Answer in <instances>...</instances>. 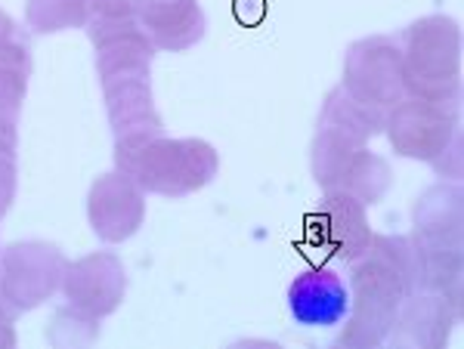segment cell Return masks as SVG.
<instances>
[{
  "label": "cell",
  "mask_w": 464,
  "mask_h": 349,
  "mask_svg": "<svg viewBox=\"0 0 464 349\" xmlns=\"http://www.w3.org/2000/svg\"><path fill=\"white\" fill-rule=\"evenodd\" d=\"M115 167L146 195L186 198L208 189L220 174V155L201 137L155 133L143 139H115Z\"/></svg>",
  "instance_id": "cell-1"
},
{
  "label": "cell",
  "mask_w": 464,
  "mask_h": 349,
  "mask_svg": "<svg viewBox=\"0 0 464 349\" xmlns=\"http://www.w3.org/2000/svg\"><path fill=\"white\" fill-rule=\"evenodd\" d=\"M402 84L406 96L461 106V25L452 16L430 13L402 28Z\"/></svg>",
  "instance_id": "cell-2"
},
{
  "label": "cell",
  "mask_w": 464,
  "mask_h": 349,
  "mask_svg": "<svg viewBox=\"0 0 464 349\" xmlns=\"http://www.w3.org/2000/svg\"><path fill=\"white\" fill-rule=\"evenodd\" d=\"M347 291L350 313L343 318V328L334 337V346L343 349H375L387 344V334L393 328V318L400 313L402 300L411 294L400 269L369 248L362 257L347 263Z\"/></svg>",
  "instance_id": "cell-3"
},
{
  "label": "cell",
  "mask_w": 464,
  "mask_h": 349,
  "mask_svg": "<svg viewBox=\"0 0 464 349\" xmlns=\"http://www.w3.org/2000/svg\"><path fill=\"white\" fill-rule=\"evenodd\" d=\"M69 257L53 241L28 239L0 250V307L25 316L50 303L63 288Z\"/></svg>",
  "instance_id": "cell-4"
},
{
  "label": "cell",
  "mask_w": 464,
  "mask_h": 349,
  "mask_svg": "<svg viewBox=\"0 0 464 349\" xmlns=\"http://www.w3.org/2000/svg\"><path fill=\"white\" fill-rule=\"evenodd\" d=\"M341 87L384 111L396 106L406 96L400 41L391 34H369L350 43L341 62Z\"/></svg>",
  "instance_id": "cell-5"
},
{
  "label": "cell",
  "mask_w": 464,
  "mask_h": 349,
  "mask_svg": "<svg viewBox=\"0 0 464 349\" xmlns=\"http://www.w3.org/2000/svg\"><path fill=\"white\" fill-rule=\"evenodd\" d=\"M459 133H461L459 108L418 99V96H402L384 115L387 143L406 161L430 165Z\"/></svg>",
  "instance_id": "cell-6"
},
{
  "label": "cell",
  "mask_w": 464,
  "mask_h": 349,
  "mask_svg": "<svg viewBox=\"0 0 464 349\" xmlns=\"http://www.w3.org/2000/svg\"><path fill=\"white\" fill-rule=\"evenodd\" d=\"M304 229L306 241L334 263H353L369 250L372 235H375L369 207L341 189L322 192L316 207L306 213Z\"/></svg>",
  "instance_id": "cell-7"
},
{
  "label": "cell",
  "mask_w": 464,
  "mask_h": 349,
  "mask_svg": "<svg viewBox=\"0 0 464 349\" xmlns=\"http://www.w3.org/2000/svg\"><path fill=\"white\" fill-rule=\"evenodd\" d=\"M127 288H130V278H127L124 259L111 250H93V254L69 259L59 294L72 309L102 322L121 309Z\"/></svg>",
  "instance_id": "cell-8"
},
{
  "label": "cell",
  "mask_w": 464,
  "mask_h": 349,
  "mask_svg": "<svg viewBox=\"0 0 464 349\" xmlns=\"http://www.w3.org/2000/svg\"><path fill=\"white\" fill-rule=\"evenodd\" d=\"M146 192L124 170H109L90 183L87 222L102 244H124L146 222Z\"/></svg>",
  "instance_id": "cell-9"
},
{
  "label": "cell",
  "mask_w": 464,
  "mask_h": 349,
  "mask_svg": "<svg viewBox=\"0 0 464 349\" xmlns=\"http://www.w3.org/2000/svg\"><path fill=\"white\" fill-rule=\"evenodd\" d=\"M288 316L301 328L325 331L338 328L350 313V291L332 266H310L297 272L285 294Z\"/></svg>",
  "instance_id": "cell-10"
},
{
  "label": "cell",
  "mask_w": 464,
  "mask_h": 349,
  "mask_svg": "<svg viewBox=\"0 0 464 349\" xmlns=\"http://www.w3.org/2000/svg\"><path fill=\"white\" fill-rule=\"evenodd\" d=\"M411 241L421 250H464V192L461 183H433L411 204Z\"/></svg>",
  "instance_id": "cell-11"
},
{
  "label": "cell",
  "mask_w": 464,
  "mask_h": 349,
  "mask_svg": "<svg viewBox=\"0 0 464 349\" xmlns=\"http://www.w3.org/2000/svg\"><path fill=\"white\" fill-rule=\"evenodd\" d=\"M461 325V313L433 291H411L402 300L387 344L402 349H443Z\"/></svg>",
  "instance_id": "cell-12"
},
{
  "label": "cell",
  "mask_w": 464,
  "mask_h": 349,
  "mask_svg": "<svg viewBox=\"0 0 464 349\" xmlns=\"http://www.w3.org/2000/svg\"><path fill=\"white\" fill-rule=\"evenodd\" d=\"M137 22L159 53H186L208 34V16L198 0H133Z\"/></svg>",
  "instance_id": "cell-13"
},
{
  "label": "cell",
  "mask_w": 464,
  "mask_h": 349,
  "mask_svg": "<svg viewBox=\"0 0 464 349\" xmlns=\"http://www.w3.org/2000/svg\"><path fill=\"white\" fill-rule=\"evenodd\" d=\"M100 87L102 102H106L109 127L115 133V139H143L164 133V121L152 93V74L118 78Z\"/></svg>",
  "instance_id": "cell-14"
},
{
  "label": "cell",
  "mask_w": 464,
  "mask_h": 349,
  "mask_svg": "<svg viewBox=\"0 0 464 349\" xmlns=\"http://www.w3.org/2000/svg\"><path fill=\"white\" fill-rule=\"evenodd\" d=\"M384 108L369 106V102L356 99L353 93L343 90L341 84H334L322 99L319 127H332L359 139V143H372V139L384 137Z\"/></svg>",
  "instance_id": "cell-15"
},
{
  "label": "cell",
  "mask_w": 464,
  "mask_h": 349,
  "mask_svg": "<svg viewBox=\"0 0 464 349\" xmlns=\"http://www.w3.org/2000/svg\"><path fill=\"white\" fill-rule=\"evenodd\" d=\"M369 143H359V139L347 137L341 130L332 127H316L310 139V176L322 192L338 189L341 176L347 174L350 161L356 158V152Z\"/></svg>",
  "instance_id": "cell-16"
},
{
  "label": "cell",
  "mask_w": 464,
  "mask_h": 349,
  "mask_svg": "<svg viewBox=\"0 0 464 349\" xmlns=\"http://www.w3.org/2000/svg\"><path fill=\"white\" fill-rule=\"evenodd\" d=\"M341 192L353 195L356 202H362L365 207H375L387 198V192L393 189V170L391 161L381 158L378 152H372L369 146H362L356 152V158L350 161L347 174L338 183Z\"/></svg>",
  "instance_id": "cell-17"
},
{
  "label": "cell",
  "mask_w": 464,
  "mask_h": 349,
  "mask_svg": "<svg viewBox=\"0 0 464 349\" xmlns=\"http://www.w3.org/2000/svg\"><path fill=\"white\" fill-rule=\"evenodd\" d=\"M90 0H25V25L34 34H59L87 28Z\"/></svg>",
  "instance_id": "cell-18"
},
{
  "label": "cell",
  "mask_w": 464,
  "mask_h": 349,
  "mask_svg": "<svg viewBox=\"0 0 464 349\" xmlns=\"http://www.w3.org/2000/svg\"><path fill=\"white\" fill-rule=\"evenodd\" d=\"M28 71L19 69H0V111L19 118L28 99Z\"/></svg>",
  "instance_id": "cell-19"
},
{
  "label": "cell",
  "mask_w": 464,
  "mask_h": 349,
  "mask_svg": "<svg viewBox=\"0 0 464 349\" xmlns=\"http://www.w3.org/2000/svg\"><path fill=\"white\" fill-rule=\"evenodd\" d=\"M433 174L446 183H461V174H464V155H461V133L449 143L437 158L430 161Z\"/></svg>",
  "instance_id": "cell-20"
},
{
  "label": "cell",
  "mask_w": 464,
  "mask_h": 349,
  "mask_svg": "<svg viewBox=\"0 0 464 349\" xmlns=\"http://www.w3.org/2000/svg\"><path fill=\"white\" fill-rule=\"evenodd\" d=\"M16 192H19V165L13 155L0 152V220L13 211L16 204Z\"/></svg>",
  "instance_id": "cell-21"
},
{
  "label": "cell",
  "mask_w": 464,
  "mask_h": 349,
  "mask_svg": "<svg viewBox=\"0 0 464 349\" xmlns=\"http://www.w3.org/2000/svg\"><path fill=\"white\" fill-rule=\"evenodd\" d=\"M0 69H19V71H34V56L28 50L25 41L19 37H4L0 41Z\"/></svg>",
  "instance_id": "cell-22"
},
{
  "label": "cell",
  "mask_w": 464,
  "mask_h": 349,
  "mask_svg": "<svg viewBox=\"0 0 464 349\" xmlns=\"http://www.w3.org/2000/svg\"><path fill=\"white\" fill-rule=\"evenodd\" d=\"M90 13L106 19H137L133 0H90Z\"/></svg>",
  "instance_id": "cell-23"
},
{
  "label": "cell",
  "mask_w": 464,
  "mask_h": 349,
  "mask_svg": "<svg viewBox=\"0 0 464 349\" xmlns=\"http://www.w3.org/2000/svg\"><path fill=\"white\" fill-rule=\"evenodd\" d=\"M0 152L4 155H19V118L0 111Z\"/></svg>",
  "instance_id": "cell-24"
},
{
  "label": "cell",
  "mask_w": 464,
  "mask_h": 349,
  "mask_svg": "<svg viewBox=\"0 0 464 349\" xmlns=\"http://www.w3.org/2000/svg\"><path fill=\"white\" fill-rule=\"evenodd\" d=\"M13 313H6L4 307H0V349H13L19 344V337H16V328H13Z\"/></svg>",
  "instance_id": "cell-25"
},
{
  "label": "cell",
  "mask_w": 464,
  "mask_h": 349,
  "mask_svg": "<svg viewBox=\"0 0 464 349\" xmlns=\"http://www.w3.org/2000/svg\"><path fill=\"white\" fill-rule=\"evenodd\" d=\"M16 22H13V16L10 13L4 10V6H0V41H4V37H16Z\"/></svg>",
  "instance_id": "cell-26"
}]
</instances>
